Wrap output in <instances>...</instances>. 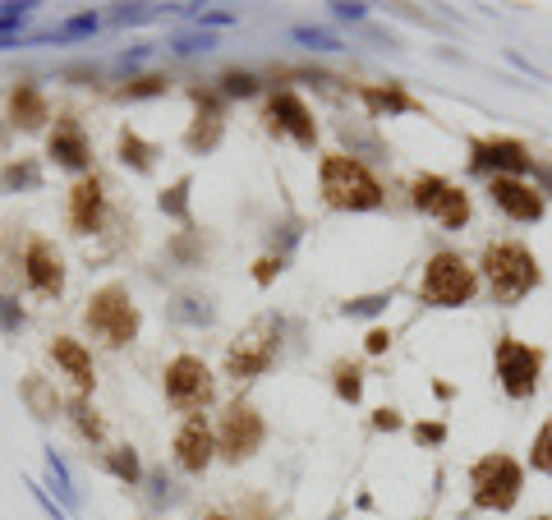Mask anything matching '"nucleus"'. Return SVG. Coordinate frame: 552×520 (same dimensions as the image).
I'll return each mask as SVG.
<instances>
[{"instance_id": "obj_1", "label": "nucleus", "mask_w": 552, "mask_h": 520, "mask_svg": "<svg viewBox=\"0 0 552 520\" xmlns=\"http://www.w3.org/2000/svg\"><path fill=\"white\" fill-rule=\"evenodd\" d=\"M323 198L341 212H373V208H382V184L373 180V171L360 157L332 152V157H323Z\"/></svg>"}, {"instance_id": "obj_2", "label": "nucleus", "mask_w": 552, "mask_h": 520, "mask_svg": "<svg viewBox=\"0 0 552 520\" xmlns=\"http://www.w3.org/2000/svg\"><path fill=\"white\" fill-rule=\"evenodd\" d=\"M484 276L502 304H521L539 286V263L525 245H488L484 249Z\"/></svg>"}, {"instance_id": "obj_3", "label": "nucleus", "mask_w": 552, "mask_h": 520, "mask_svg": "<svg viewBox=\"0 0 552 520\" xmlns=\"http://www.w3.org/2000/svg\"><path fill=\"white\" fill-rule=\"evenodd\" d=\"M521 489H525L521 465L502 452L475 461V470H469V498H475L479 511H511L521 502Z\"/></svg>"}, {"instance_id": "obj_4", "label": "nucleus", "mask_w": 552, "mask_h": 520, "mask_svg": "<svg viewBox=\"0 0 552 520\" xmlns=\"http://www.w3.org/2000/svg\"><path fill=\"white\" fill-rule=\"evenodd\" d=\"M475 291H479V276L460 254H438L423 267V282H419V295L438 309H460L475 300Z\"/></svg>"}, {"instance_id": "obj_5", "label": "nucleus", "mask_w": 552, "mask_h": 520, "mask_svg": "<svg viewBox=\"0 0 552 520\" xmlns=\"http://www.w3.org/2000/svg\"><path fill=\"white\" fill-rule=\"evenodd\" d=\"M493 364H497V382L511 401H525V396L539 391V378H543V350L516 341V336H502L497 350H493Z\"/></svg>"}, {"instance_id": "obj_6", "label": "nucleus", "mask_w": 552, "mask_h": 520, "mask_svg": "<svg viewBox=\"0 0 552 520\" xmlns=\"http://www.w3.org/2000/svg\"><path fill=\"white\" fill-rule=\"evenodd\" d=\"M88 327L111 345H129L138 336V309H134L129 291L125 286H102L88 300Z\"/></svg>"}, {"instance_id": "obj_7", "label": "nucleus", "mask_w": 552, "mask_h": 520, "mask_svg": "<svg viewBox=\"0 0 552 520\" xmlns=\"http://www.w3.org/2000/svg\"><path fill=\"white\" fill-rule=\"evenodd\" d=\"M166 401L175 406V410H203L208 401H212V373H208V364L199 354H180V359H171L166 364Z\"/></svg>"}, {"instance_id": "obj_8", "label": "nucleus", "mask_w": 552, "mask_h": 520, "mask_svg": "<svg viewBox=\"0 0 552 520\" xmlns=\"http://www.w3.org/2000/svg\"><path fill=\"white\" fill-rule=\"evenodd\" d=\"M410 198H414L419 212H428L432 221H442L447 230H460L469 221V198L451 180H442V175H419L414 189H410Z\"/></svg>"}, {"instance_id": "obj_9", "label": "nucleus", "mask_w": 552, "mask_h": 520, "mask_svg": "<svg viewBox=\"0 0 552 520\" xmlns=\"http://www.w3.org/2000/svg\"><path fill=\"white\" fill-rule=\"evenodd\" d=\"M258 443H263V415L254 406H245V401L226 406L221 428H217V452L226 461H245V456L258 452Z\"/></svg>"}, {"instance_id": "obj_10", "label": "nucleus", "mask_w": 552, "mask_h": 520, "mask_svg": "<svg viewBox=\"0 0 552 520\" xmlns=\"http://www.w3.org/2000/svg\"><path fill=\"white\" fill-rule=\"evenodd\" d=\"M469 166L479 175H525L534 166V157L521 139H475L469 143Z\"/></svg>"}, {"instance_id": "obj_11", "label": "nucleus", "mask_w": 552, "mask_h": 520, "mask_svg": "<svg viewBox=\"0 0 552 520\" xmlns=\"http://www.w3.org/2000/svg\"><path fill=\"white\" fill-rule=\"evenodd\" d=\"M267 332H272V323H258V327H249L240 341L230 345V354H226V373L230 378H258V373L272 369L276 336H267Z\"/></svg>"}, {"instance_id": "obj_12", "label": "nucleus", "mask_w": 552, "mask_h": 520, "mask_svg": "<svg viewBox=\"0 0 552 520\" xmlns=\"http://www.w3.org/2000/svg\"><path fill=\"white\" fill-rule=\"evenodd\" d=\"M488 198H493V208H502L511 221H539L543 217V193L530 189L516 175H493L488 180Z\"/></svg>"}, {"instance_id": "obj_13", "label": "nucleus", "mask_w": 552, "mask_h": 520, "mask_svg": "<svg viewBox=\"0 0 552 520\" xmlns=\"http://www.w3.org/2000/svg\"><path fill=\"white\" fill-rule=\"evenodd\" d=\"M267 120H272V130H286L299 148H313L318 143V125H313V111L295 97V93H272V102H267Z\"/></svg>"}, {"instance_id": "obj_14", "label": "nucleus", "mask_w": 552, "mask_h": 520, "mask_svg": "<svg viewBox=\"0 0 552 520\" xmlns=\"http://www.w3.org/2000/svg\"><path fill=\"white\" fill-rule=\"evenodd\" d=\"M23 272H28V286H32L37 295L56 300V295L65 291V263H60L56 245H47V239H32V245H28Z\"/></svg>"}, {"instance_id": "obj_15", "label": "nucleus", "mask_w": 552, "mask_h": 520, "mask_svg": "<svg viewBox=\"0 0 552 520\" xmlns=\"http://www.w3.org/2000/svg\"><path fill=\"white\" fill-rule=\"evenodd\" d=\"M47 152H51V162H56V166H65V171H88V162H93L88 134H84V125H78V120H69V115H60V120H56Z\"/></svg>"}, {"instance_id": "obj_16", "label": "nucleus", "mask_w": 552, "mask_h": 520, "mask_svg": "<svg viewBox=\"0 0 552 520\" xmlns=\"http://www.w3.org/2000/svg\"><path fill=\"white\" fill-rule=\"evenodd\" d=\"M212 452H217V437H212V428L193 415V419H184V428L175 433V461H180V470H189V474H203L208 465H212Z\"/></svg>"}, {"instance_id": "obj_17", "label": "nucleus", "mask_w": 552, "mask_h": 520, "mask_svg": "<svg viewBox=\"0 0 552 520\" xmlns=\"http://www.w3.org/2000/svg\"><path fill=\"white\" fill-rule=\"evenodd\" d=\"M102 217H106L102 180L97 175H84V180L69 189V221H74L78 235H93V230H102Z\"/></svg>"}, {"instance_id": "obj_18", "label": "nucleus", "mask_w": 552, "mask_h": 520, "mask_svg": "<svg viewBox=\"0 0 552 520\" xmlns=\"http://www.w3.org/2000/svg\"><path fill=\"white\" fill-rule=\"evenodd\" d=\"M193 102H199V115H193V125H189V134H184V148L193 152V157H208L217 143H221V106H217V97L212 93H193Z\"/></svg>"}, {"instance_id": "obj_19", "label": "nucleus", "mask_w": 552, "mask_h": 520, "mask_svg": "<svg viewBox=\"0 0 552 520\" xmlns=\"http://www.w3.org/2000/svg\"><path fill=\"white\" fill-rule=\"evenodd\" d=\"M51 359L74 378L78 391H93V382H97V373H93V354L78 345L74 336H56V341H51Z\"/></svg>"}, {"instance_id": "obj_20", "label": "nucleus", "mask_w": 552, "mask_h": 520, "mask_svg": "<svg viewBox=\"0 0 552 520\" xmlns=\"http://www.w3.org/2000/svg\"><path fill=\"white\" fill-rule=\"evenodd\" d=\"M10 120H14L19 130H42L47 120H51L42 88H37V84H19V88L10 93Z\"/></svg>"}, {"instance_id": "obj_21", "label": "nucleus", "mask_w": 552, "mask_h": 520, "mask_svg": "<svg viewBox=\"0 0 552 520\" xmlns=\"http://www.w3.org/2000/svg\"><path fill=\"white\" fill-rule=\"evenodd\" d=\"M360 97H364V106H369V115H373V120H382V115H405V111H419V102H414L405 88H396V84H373V88H364Z\"/></svg>"}, {"instance_id": "obj_22", "label": "nucleus", "mask_w": 552, "mask_h": 520, "mask_svg": "<svg viewBox=\"0 0 552 520\" xmlns=\"http://www.w3.org/2000/svg\"><path fill=\"white\" fill-rule=\"evenodd\" d=\"M19 396H23V406L32 410V419H56V410H60V396L47 387V378H37V373H28L19 382Z\"/></svg>"}, {"instance_id": "obj_23", "label": "nucleus", "mask_w": 552, "mask_h": 520, "mask_svg": "<svg viewBox=\"0 0 552 520\" xmlns=\"http://www.w3.org/2000/svg\"><path fill=\"white\" fill-rule=\"evenodd\" d=\"M152 157H156V148H152V143H143L134 130H125V134H120V162H125V166H134L138 175H147V171H152Z\"/></svg>"}, {"instance_id": "obj_24", "label": "nucleus", "mask_w": 552, "mask_h": 520, "mask_svg": "<svg viewBox=\"0 0 552 520\" xmlns=\"http://www.w3.org/2000/svg\"><path fill=\"white\" fill-rule=\"evenodd\" d=\"M47 479H51V489H56V498H60V511H78V493H74L69 470H65V461H60L56 452H47Z\"/></svg>"}, {"instance_id": "obj_25", "label": "nucleus", "mask_w": 552, "mask_h": 520, "mask_svg": "<svg viewBox=\"0 0 552 520\" xmlns=\"http://www.w3.org/2000/svg\"><path fill=\"white\" fill-rule=\"evenodd\" d=\"M171 318H175V323H189V327H208L212 323V304L199 300V295H180L171 304Z\"/></svg>"}, {"instance_id": "obj_26", "label": "nucleus", "mask_w": 552, "mask_h": 520, "mask_svg": "<svg viewBox=\"0 0 552 520\" xmlns=\"http://www.w3.org/2000/svg\"><path fill=\"white\" fill-rule=\"evenodd\" d=\"M106 470H111L115 479H125V484H138V474H143L134 447H115V452H106Z\"/></svg>"}, {"instance_id": "obj_27", "label": "nucleus", "mask_w": 552, "mask_h": 520, "mask_svg": "<svg viewBox=\"0 0 552 520\" xmlns=\"http://www.w3.org/2000/svg\"><path fill=\"white\" fill-rule=\"evenodd\" d=\"M69 419H74V428H78V433H84V437H88V443H102V433H106V424L97 419V410H93L88 401H74V406H69Z\"/></svg>"}, {"instance_id": "obj_28", "label": "nucleus", "mask_w": 552, "mask_h": 520, "mask_svg": "<svg viewBox=\"0 0 552 520\" xmlns=\"http://www.w3.org/2000/svg\"><path fill=\"white\" fill-rule=\"evenodd\" d=\"M42 184V171H37V162H14L5 171V193H19V189H37Z\"/></svg>"}, {"instance_id": "obj_29", "label": "nucleus", "mask_w": 552, "mask_h": 520, "mask_svg": "<svg viewBox=\"0 0 552 520\" xmlns=\"http://www.w3.org/2000/svg\"><path fill=\"white\" fill-rule=\"evenodd\" d=\"M336 391H341V401H360L364 396V373L354 369V364H336Z\"/></svg>"}, {"instance_id": "obj_30", "label": "nucleus", "mask_w": 552, "mask_h": 520, "mask_svg": "<svg viewBox=\"0 0 552 520\" xmlns=\"http://www.w3.org/2000/svg\"><path fill=\"white\" fill-rule=\"evenodd\" d=\"M162 212H166V217L189 221V180H175V184L162 193Z\"/></svg>"}, {"instance_id": "obj_31", "label": "nucleus", "mask_w": 552, "mask_h": 520, "mask_svg": "<svg viewBox=\"0 0 552 520\" xmlns=\"http://www.w3.org/2000/svg\"><path fill=\"white\" fill-rule=\"evenodd\" d=\"M530 461H534V470H543V474H552V419L539 428V437H534V452H530Z\"/></svg>"}, {"instance_id": "obj_32", "label": "nucleus", "mask_w": 552, "mask_h": 520, "mask_svg": "<svg viewBox=\"0 0 552 520\" xmlns=\"http://www.w3.org/2000/svg\"><path fill=\"white\" fill-rule=\"evenodd\" d=\"M221 93H226V97H254V93H258V78L245 74V69H235V74L221 78Z\"/></svg>"}, {"instance_id": "obj_33", "label": "nucleus", "mask_w": 552, "mask_h": 520, "mask_svg": "<svg viewBox=\"0 0 552 520\" xmlns=\"http://www.w3.org/2000/svg\"><path fill=\"white\" fill-rule=\"evenodd\" d=\"M391 304V295H360V300H345V313L350 318H373Z\"/></svg>"}, {"instance_id": "obj_34", "label": "nucleus", "mask_w": 552, "mask_h": 520, "mask_svg": "<svg viewBox=\"0 0 552 520\" xmlns=\"http://www.w3.org/2000/svg\"><path fill=\"white\" fill-rule=\"evenodd\" d=\"M295 42H304V47H313V51H336L341 42L332 32H323V28H295Z\"/></svg>"}, {"instance_id": "obj_35", "label": "nucleus", "mask_w": 552, "mask_h": 520, "mask_svg": "<svg viewBox=\"0 0 552 520\" xmlns=\"http://www.w3.org/2000/svg\"><path fill=\"white\" fill-rule=\"evenodd\" d=\"M0 327H5V332H19L23 327V309H19L14 295H0Z\"/></svg>"}, {"instance_id": "obj_36", "label": "nucleus", "mask_w": 552, "mask_h": 520, "mask_svg": "<svg viewBox=\"0 0 552 520\" xmlns=\"http://www.w3.org/2000/svg\"><path fill=\"white\" fill-rule=\"evenodd\" d=\"M32 5H0V42H5V32H14L23 19H28Z\"/></svg>"}, {"instance_id": "obj_37", "label": "nucleus", "mask_w": 552, "mask_h": 520, "mask_svg": "<svg viewBox=\"0 0 552 520\" xmlns=\"http://www.w3.org/2000/svg\"><path fill=\"white\" fill-rule=\"evenodd\" d=\"M156 93H166V78H138V84L125 88L129 102H134V97H156Z\"/></svg>"}, {"instance_id": "obj_38", "label": "nucleus", "mask_w": 552, "mask_h": 520, "mask_svg": "<svg viewBox=\"0 0 552 520\" xmlns=\"http://www.w3.org/2000/svg\"><path fill=\"white\" fill-rule=\"evenodd\" d=\"M147 484H152V502H156V507H162V502H175V484H171V479H166L162 470H156V474L147 479Z\"/></svg>"}, {"instance_id": "obj_39", "label": "nucleus", "mask_w": 552, "mask_h": 520, "mask_svg": "<svg viewBox=\"0 0 552 520\" xmlns=\"http://www.w3.org/2000/svg\"><path fill=\"white\" fill-rule=\"evenodd\" d=\"M93 28H97V19H93V14H78V19H69V23L60 28V37H88Z\"/></svg>"}, {"instance_id": "obj_40", "label": "nucleus", "mask_w": 552, "mask_h": 520, "mask_svg": "<svg viewBox=\"0 0 552 520\" xmlns=\"http://www.w3.org/2000/svg\"><path fill=\"white\" fill-rule=\"evenodd\" d=\"M28 493H32V502H37V507H42V511H47L51 520H65V511H60V507H56V502L47 498V489H37V484H28Z\"/></svg>"}, {"instance_id": "obj_41", "label": "nucleus", "mask_w": 552, "mask_h": 520, "mask_svg": "<svg viewBox=\"0 0 552 520\" xmlns=\"http://www.w3.org/2000/svg\"><path fill=\"white\" fill-rule=\"evenodd\" d=\"M208 47H212V37H208V32H203V37H180V42H175V51H180V56H193V51H208Z\"/></svg>"}, {"instance_id": "obj_42", "label": "nucleus", "mask_w": 552, "mask_h": 520, "mask_svg": "<svg viewBox=\"0 0 552 520\" xmlns=\"http://www.w3.org/2000/svg\"><path fill=\"white\" fill-rule=\"evenodd\" d=\"M414 437H419V443H428V447H438L442 437H447V428H442V424H419Z\"/></svg>"}, {"instance_id": "obj_43", "label": "nucleus", "mask_w": 552, "mask_h": 520, "mask_svg": "<svg viewBox=\"0 0 552 520\" xmlns=\"http://www.w3.org/2000/svg\"><path fill=\"white\" fill-rule=\"evenodd\" d=\"M364 345H369V354H382V350L391 345V332H387V327H373V332L364 336Z\"/></svg>"}, {"instance_id": "obj_44", "label": "nucleus", "mask_w": 552, "mask_h": 520, "mask_svg": "<svg viewBox=\"0 0 552 520\" xmlns=\"http://www.w3.org/2000/svg\"><path fill=\"white\" fill-rule=\"evenodd\" d=\"M276 272H281V258H258V272H254V276H258V286H267Z\"/></svg>"}, {"instance_id": "obj_45", "label": "nucleus", "mask_w": 552, "mask_h": 520, "mask_svg": "<svg viewBox=\"0 0 552 520\" xmlns=\"http://www.w3.org/2000/svg\"><path fill=\"white\" fill-rule=\"evenodd\" d=\"M332 14H336V19H350V23H360V19L369 14V5H332Z\"/></svg>"}, {"instance_id": "obj_46", "label": "nucleus", "mask_w": 552, "mask_h": 520, "mask_svg": "<svg viewBox=\"0 0 552 520\" xmlns=\"http://www.w3.org/2000/svg\"><path fill=\"white\" fill-rule=\"evenodd\" d=\"M373 424L391 433V428H401V415H396V410H378V419H373Z\"/></svg>"}, {"instance_id": "obj_47", "label": "nucleus", "mask_w": 552, "mask_h": 520, "mask_svg": "<svg viewBox=\"0 0 552 520\" xmlns=\"http://www.w3.org/2000/svg\"><path fill=\"white\" fill-rule=\"evenodd\" d=\"M203 23H217L221 28V23H235V14H203Z\"/></svg>"}, {"instance_id": "obj_48", "label": "nucleus", "mask_w": 552, "mask_h": 520, "mask_svg": "<svg viewBox=\"0 0 552 520\" xmlns=\"http://www.w3.org/2000/svg\"><path fill=\"white\" fill-rule=\"evenodd\" d=\"M212 520H226V516H212Z\"/></svg>"}, {"instance_id": "obj_49", "label": "nucleus", "mask_w": 552, "mask_h": 520, "mask_svg": "<svg viewBox=\"0 0 552 520\" xmlns=\"http://www.w3.org/2000/svg\"><path fill=\"white\" fill-rule=\"evenodd\" d=\"M539 520H552V516H539Z\"/></svg>"}]
</instances>
